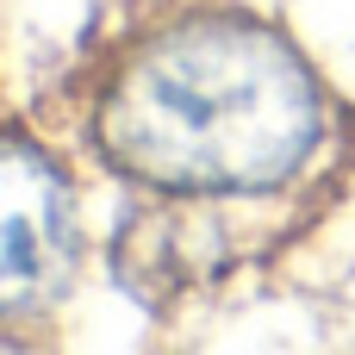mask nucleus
Returning a JSON list of instances; mask_svg holds the SVG:
<instances>
[{
    "label": "nucleus",
    "instance_id": "obj_1",
    "mask_svg": "<svg viewBox=\"0 0 355 355\" xmlns=\"http://www.w3.org/2000/svg\"><path fill=\"white\" fill-rule=\"evenodd\" d=\"M81 137L150 193H275L324 144V87L281 25L243 6H187L100 56Z\"/></svg>",
    "mask_w": 355,
    "mask_h": 355
},
{
    "label": "nucleus",
    "instance_id": "obj_2",
    "mask_svg": "<svg viewBox=\"0 0 355 355\" xmlns=\"http://www.w3.org/2000/svg\"><path fill=\"white\" fill-rule=\"evenodd\" d=\"M75 268V206L56 156L12 125L6 131V206H0V312L25 324L44 312Z\"/></svg>",
    "mask_w": 355,
    "mask_h": 355
}]
</instances>
